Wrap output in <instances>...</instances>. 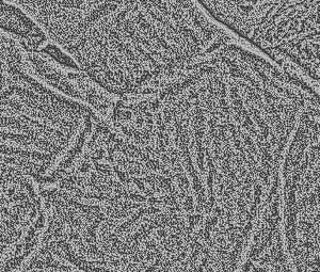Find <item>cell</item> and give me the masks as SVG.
Instances as JSON below:
<instances>
[{
    "mask_svg": "<svg viewBox=\"0 0 320 272\" xmlns=\"http://www.w3.org/2000/svg\"><path fill=\"white\" fill-rule=\"evenodd\" d=\"M108 92L152 93L230 39L199 0H4Z\"/></svg>",
    "mask_w": 320,
    "mask_h": 272,
    "instance_id": "1",
    "label": "cell"
},
{
    "mask_svg": "<svg viewBox=\"0 0 320 272\" xmlns=\"http://www.w3.org/2000/svg\"><path fill=\"white\" fill-rule=\"evenodd\" d=\"M240 36L320 93V0H271Z\"/></svg>",
    "mask_w": 320,
    "mask_h": 272,
    "instance_id": "2",
    "label": "cell"
},
{
    "mask_svg": "<svg viewBox=\"0 0 320 272\" xmlns=\"http://www.w3.org/2000/svg\"><path fill=\"white\" fill-rule=\"evenodd\" d=\"M1 28L15 35L29 51H39L49 39L44 30L17 5L1 0Z\"/></svg>",
    "mask_w": 320,
    "mask_h": 272,
    "instance_id": "3",
    "label": "cell"
}]
</instances>
